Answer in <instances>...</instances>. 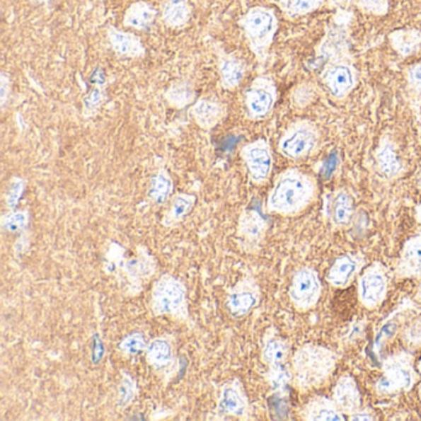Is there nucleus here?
<instances>
[{"label":"nucleus","mask_w":421,"mask_h":421,"mask_svg":"<svg viewBox=\"0 0 421 421\" xmlns=\"http://www.w3.org/2000/svg\"><path fill=\"white\" fill-rule=\"evenodd\" d=\"M349 30L344 25H330L319 46L323 61L320 79L335 99H345L359 83V73L351 59Z\"/></svg>","instance_id":"f257e3e1"},{"label":"nucleus","mask_w":421,"mask_h":421,"mask_svg":"<svg viewBox=\"0 0 421 421\" xmlns=\"http://www.w3.org/2000/svg\"><path fill=\"white\" fill-rule=\"evenodd\" d=\"M318 195V184L313 175L298 168H288L277 175L268 192V213L281 217H296L304 213Z\"/></svg>","instance_id":"f03ea898"},{"label":"nucleus","mask_w":421,"mask_h":421,"mask_svg":"<svg viewBox=\"0 0 421 421\" xmlns=\"http://www.w3.org/2000/svg\"><path fill=\"white\" fill-rule=\"evenodd\" d=\"M338 354L326 346L306 344L292 357V382L301 392L324 387L338 366Z\"/></svg>","instance_id":"7ed1b4c3"},{"label":"nucleus","mask_w":421,"mask_h":421,"mask_svg":"<svg viewBox=\"0 0 421 421\" xmlns=\"http://www.w3.org/2000/svg\"><path fill=\"white\" fill-rule=\"evenodd\" d=\"M238 24L250 51L260 62H265L279 28L275 9L262 5L252 6L238 19Z\"/></svg>","instance_id":"20e7f679"},{"label":"nucleus","mask_w":421,"mask_h":421,"mask_svg":"<svg viewBox=\"0 0 421 421\" xmlns=\"http://www.w3.org/2000/svg\"><path fill=\"white\" fill-rule=\"evenodd\" d=\"M419 378L414 356L408 351H398L383 361L382 373L374 384V391L381 397L410 392Z\"/></svg>","instance_id":"39448f33"},{"label":"nucleus","mask_w":421,"mask_h":421,"mask_svg":"<svg viewBox=\"0 0 421 421\" xmlns=\"http://www.w3.org/2000/svg\"><path fill=\"white\" fill-rule=\"evenodd\" d=\"M150 305L156 316H171L180 321L189 319L187 288L170 275L160 277L154 284Z\"/></svg>","instance_id":"423d86ee"},{"label":"nucleus","mask_w":421,"mask_h":421,"mask_svg":"<svg viewBox=\"0 0 421 421\" xmlns=\"http://www.w3.org/2000/svg\"><path fill=\"white\" fill-rule=\"evenodd\" d=\"M320 131L309 120L293 121L278 141V151L288 160H303L314 155L320 145Z\"/></svg>","instance_id":"0eeeda50"},{"label":"nucleus","mask_w":421,"mask_h":421,"mask_svg":"<svg viewBox=\"0 0 421 421\" xmlns=\"http://www.w3.org/2000/svg\"><path fill=\"white\" fill-rule=\"evenodd\" d=\"M277 100L278 89L275 79L270 76H258L243 92L245 117L251 121L265 120L273 113Z\"/></svg>","instance_id":"6e6552de"},{"label":"nucleus","mask_w":421,"mask_h":421,"mask_svg":"<svg viewBox=\"0 0 421 421\" xmlns=\"http://www.w3.org/2000/svg\"><path fill=\"white\" fill-rule=\"evenodd\" d=\"M389 291L387 268L381 262L363 268L357 278V296L368 310H376L386 301Z\"/></svg>","instance_id":"1a4fd4ad"},{"label":"nucleus","mask_w":421,"mask_h":421,"mask_svg":"<svg viewBox=\"0 0 421 421\" xmlns=\"http://www.w3.org/2000/svg\"><path fill=\"white\" fill-rule=\"evenodd\" d=\"M323 296V283L319 273L311 267H301L292 277L288 296L298 311L314 309Z\"/></svg>","instance_id":"9d476101"},{"label":"nucleus","mask_w":421,"mask_h":421,"mask_svg":"<svg viewBox=\"0 0 421 421\" xmlns=\"http://www.w3.org/2000/svg\"><path fill=\"white\" fill-rule=\"evenodd\" d=\"M240 157L251 183L263 185L270 180L273 171V154L268 140L257 139L242 146Z\"/></svg>","instance_id":"9b49d317"},{"label":"nucleus","mask_w":421,"mask_h":421,"mask_svg":"<svg viewBox=\"0 0 421 421\" xmlns=\"http://www.w3.org/2000/svg\"><path fill=\"white\" fill-rule=\"evenodd\" d=\"M261 301V289L252 277H243L231 287L226 296V308L233 318H243L256 309Z\"/></svg>","instance_id":"f8f14e48"},{"label":"nucleus","mask_w":421,"mask_h":421,"mask_svg":"<svg viewBox=\"0 0 421 421\" xmlns=\"http://www.w3.org/2000/svg\"><path fill=\"white\" fill-rule=\"evenodd\" d=\"M364 258L359 253H344L335 260L326 273V281L336 289H346L359 278L364 268Z\"/></svg>","instance_id":"ddd939ff"},{"label":"nucleus","mask_w":421,"mask_h":421,"mask_svg":"<svg viewBox=\"0 0 421 421\" xmlns=\"http://www.w3.org/2000/svg\"><path fill=\"white\" fill-rule=\"evenodd\" d=\"M267 229L268 224L261 214L253 209H246L238 218V241L247 252H256L265 240Z\"/></svg>","instance_id":"4468645a"},{"label":"nucleus","mask_w":421,"mask_h":421,"mask_svg":"<svg viewBox=\"0 0 421 421\" xmlns=\"http://www.w3.org/2000/svg\"><path fill=\"white\" fill-rule=\"evenodd\" d=\"M217 413L220 417L247 419L250 415L248 399L238 379L224 384L220 391Z\"/></svg>","instance_id":"2eb2a0df"},{"label":"nucleus","mask_w":421,"mask_h":421,"mask_svg":"<svg viewBox=\"0 0 421 421\" xmlns=\"http://www.w3.org/2000/svg\"><path fill=\"white\" fill-rule=\"evenodd\" d=\"M218 64L219 86L224 91L233 92L238 89L246 76V64L238 56L226 52L218 44L214 45Z\"/></svg>","instance_id":"dca6fc26"},{"label":"nucleus","mask_w":421,"mask_h":421,"mask_svg":"<svg viewBox=\"0 0 421 421\" xmlns=\"http://www.w3.org/2000/svg\"><path fill=\"white\" fill-rule=\"evenodd\" d=\"M188 113L198 127L210 131L223 122L228 115V109L218 99L200 97L189 107Z\"/></svg>","instance_id":"f3484780"},{"label":"nucleus","mask_w":421,"mask_h":421,"mask_svg":"<svg viewBox=\"0 0 421 421\" xmlns=\"http://www.w3.org/2000/svg\"><path fill=\"white\" fill-rule=\"evenodd\" d=\"M146 361L156 372L168 377L175 364V346L170 338L160 336L151 340L145 351Z\"/></svg>","instance_id":"a211bd4d"},{"label":"nucleus","mask_w":421,"mask_h":421,"mask_svg":"<svg viewBox=\"0 0 421 421\" xmlns=\"http://www.w3.org/2000/svg\"><path fill=\"white\" fill-rule=\"evenodd\" d=\"M396 276L400 279H421V231L404 242L396 265Z\"/></svg>","instance_id":"6ab92c4d"},{"label":"nucleus","mask_w":421,"mask_h":421,"mask_svg":"<svg viewBox=\"0 0 421 421\" xmlns=\"http://www.w3.org/2000/svg\"><path fill=\"white\" fill-rule=\"evenodd\" d=\"M108 42L113 51L119 57L130 59H141L146 56V47L142 40L125 30L119 29L114 25H109L107 29Z\"/></svg>","instance_id":"aec40b11"},{"label":"nucleus","mask_w":421,"mask_h":421,"mask_svg":"<svg viewBox=\"0 0 421 421\" xmlns=\"http://www.w3.org/2000/svg\"><path fill=\"white\" fill-rule=\"evenodd\" d=\"M333 400L345 415H352L362 408V397L357 382L350 374L338 379L333 389Z\"/></svg>","instance_id":"412c9836"},{"label":"nucleus","mask_w":421,"mask_h":421,"mask_svg":"<svg viewBox=\"0 0 421 421\" xmlns=\"http://www.w3.org/2000/svg\"><path fill=\"white\" fill-rule=\"evenodd\" d=\"M289 354L291 349L288 341L279 336L276 330H268L262 342V362L268 368L282 367L286 366Z\"/></svg>","instance_id":"4be33fe9"},{"label":"nucleus","mask_w":421,"mask_h":421,"mask_svg":"<svg viewBox=\"0 0 421 421\" xmlns=\"http://www.w3.org/2000/svg\"><path fill=\"white\" fill-rule=\"evenodd\" d=\"M374 160L379 175L386 180H396L399 175H402L404 166L392 141L383 139L379 142L377 150L374 152Z\"/></svg>","instance_id":"5701e85b"},{"label":"nucleus","mask_w":421,"mask_h":421,"mask_svg":"<svg viewBox=\"0 0 421 421\" xmlns=\"http://www.w3.org/2000/svg\"><path fill=\"white\" fill-rule=\"evenodd\" d=\"M330 223L335 228L342 229L349 226L354 214V199L346 190H336L330 195L328 207Z\"/></svg>","instance_id":"b1692460"},{"label":"nucleus","mask_w":421,"mask_h":421,"mask_svg":"<svg viewBox=\"0 0 421 421\" xmlns=\"http://www.w3.org/2000/svg\"><path fill=\"white\" fill-rule=\"evenodd\" d=\"M157 14L158 11L151 3L137 0L127 6L122 16V25L126 29L145 31L154 24Z\"/></svg>","instance_id":"393cba45"},{"label":"nucleus","mask_w":421,"mask_h":421,"mask_svg":"<svg viewBox=\"0 0 421 421\" xmlns=\"http://www.w3.org/2000/svg\"><path fill=\"white\" fill-rule=\"evenodd\" d=\"M161 19L170 29L185 28L193 15V6L189 0H163L160 6Z\"/></svg>","instance_id":"a878e982"},{"label":"nucleus","mask_w":421,"mask_h":421,"mask_svg":"<svg viewBox=\"0 0 421 421\" xmlns=\"http://www.w3.org/2000/svg\"><path fill=\"white\" fill-rule=\"evenodd\" d=\"M301 419L306 421H344V413L335 404L333 398L315 397L306 403Z\"/></svg>","instance_id":"bb28decb"},{"label":"nucleus","mask_w":421,"mask_h":421,"mask_svg":"<svg viewBox=\"0 0 421 421\" xmlns=\"http://www.w3.org/2000/svg\"><path fill=\"white\" fill-rule=\"evenodd\" d=\"M197 203V197L194 194L180 193L172 195L168 202V208L166 209L162 225L165 228L173 229L183 223L184 219L192 213L194 207Z\"/></svg>","instance_id":"cd10ccee"},{"label":"nucleus","mask_w":421,"mask_h":421,"mask_svg":"<svg viewBox=\"0 0 421 421\" xmlns=\"http://www.w3.org/2000/svg\"><path fill=\"white\" fill-rule=\"evenodd\" d=\"M389 44L402 57H409L421 50V30L399 29L389 34Z\"/></svg>","instance_id":"c85d7f7f"},{"label":"nucleus","mask_w":421,"mask_h":421,"mask_svg":"<svg viewBox=\"0 0 421 421\" xmlns=\"http://www.w3.org/2000/svg\"><path fill=\"white\" fill-rule=\"evenodd\" d=\"M173 188H175V184L168 171L166 168H160L151 178L147 198L150 199L151 203L155 205H163L168 203L172 198Z\"/></svg>","instance_id":"c756f323"},{"label":"nucleus","mask_w":421,"mask_h":421,"mask_svg":"<svg viewBox=\"0 0 421 421\" xmlns=\"http://www.w3.org/2000/svg\"><path fill=\"white\" fill-rule=\"evenodd\" d=\"M276 5L287 19H298L320 9L326 0H267Z\"/></svg>","instance_id":"7c9ffc66"},{"label":"nucleus","mask_w":421,"mask_h":421,"mask_svg":"<svg viewBox=\"0 0 421 421\" xmlns=\"http://www.w3.org/2000/svg\"><path fill=\"white\" fill-rule=\"evenodd\" d=\"M166 103L175 109H184L190 107L198 98L193 86L185 81L175 82L163 93Z\"/></svg>","instance_id":"2f4dec72"},{"label":"nucleus","mask_w":421,"mask_h":421,"mask_svg":"<svg viewBox=\"0 0 421 421\" xmlns=\"http://www.w3.org/2000/svg\"><path fill=\"white\" fill-rule=\"evenodd\" d=\"M28 210H9L1 217V228L8 233H19L29 225Z\"/></svg>","instance_id":"473e14b6"},{"label":"nucleus","mask_w":421,"mask_h":421,"mask_svg":"<svg viewBox=\"0 0 421 421\" xmlns=\"http://www.w3.org/2000/svg\"><path fill=\"white\" fill-rule=\"evenodd\" d=\"M266 378L275 392H283L287 386L292 382V371L288 369L287 366L268 368Z\"/></svg>","instance_id":"72a5a7b5"},{"label":"nucleus","mask_w":421,"mask_h":421,"mask_svg":"<svg viewBox=\"0 0 421 421\" xmlns=\"http://www.w3.org/2000/svg\"><path fill=\"white\" fill-rule=\"evenodd\" d=\"M146 347H147V344H146L145 336L141 333H132V334L127 335L119 345L121 352L126 356H136V354H142V352H145Z\"/></svg>","instance_id":"f704fd0d"},{"label":"nucleus","mask_w":421,"mask_h":421,"mask_svg":"<svg viewBox=\"0 0 421 421\" xmlns=\"http://www.w3.org/2000/svg\"><path fill=\"white\" fill-rule=\"evenodd\" d=\"M404 344L419 349L421 347V316H417L410 323H408L402 333Z\"/></svg>","instance_id":"c9c22d12"},{"label":"nucleus","mask_w":421,"mask_h":421,"mask_svg":"<svg viewBox=\"0 0 421 421\" xmlns=\"http://www.w3.org/2000/svg\"><path fill=\"white\" fill-rule=\"evenodd\" d=\"M25 190V180L20 177H14L11 178L9 183V189L6 192V197H5V202L10 210H14L16 205L19 203L21 195Z\"/></svg>","instance_id":"e433bc0d"},{"label":"nucleus","mask_w":421,"mask_h":421,"mask_svg":"<svg viewBox=\"0 0 421 421\" xmlns=\"http://www.w3.org/2000/svg\"><path fill=\"white\" fill-rule=\"evenodd\" d=\"M136 384L132 378L130 377V374H125L122 378V382H121L120 391H119V404L120 407H126L129 405L136 397Z\"/></svg>","instance_id":"4c0bfd02"},{"label":"nucleus","mask_w":421,"mask_h":421,"mask_svg":"<svg viewBox=\"0 0 421 421\" xmlns=\"http://www.w3.org/2000/svg\"><path fill=\"white\" fill-rule=\"evenodd\" d=\"M408 83L413 91L421 93V63H417L408 71Z\"/></svg>","instance_id":"58836bf2"},{"label":"nucleus","mask_w":421,"mask_h":421,"mask_svg":"<svg viewBox=\"0 0 421 421\" xmlns=\"http://www.w3.org/2000/svg\"><path fill=\"white\" fill-rule=\"evenodd\" d=\"M10 89H11V81H10L9 76L1 73V76H0V107L1 109H4L5 104L8 102Z\"/></svg>","instance_id":"ea45409f"},{"label":"nucleus","mask_w":421,"mask_h":421,"mask_svg":"<svg viewBox=\"0 0 421 421\" xmlns=\"http://www.w3.org/2000/svg\"><path fill=\"white\" fill-rule=\"evenodd\" d=\"M349 420L351 421H361V420H366V421H373L377 420V417H376V414L372 412V410H369V409H359V412L354 413L352 415H350Z\"/></svg>","instance_id":"a19ab883"},{"label":"nucleus","mask_w":421,"mask_h":421,"mask_svg":"<svg viewBox=\"0 0 421 421\" xmlns=\"http://www.w3.org/2000/svg\"><path fill=\"white\" fill-rule=\"evenodd\" d=\"M414 217H415V220H417V223L420 224L421 225V202L420 203L417 204V207H415V210H414Z\"/></svg>","instance_id":"79ce46f5"},{"label":"nucleus","mask_w":421,"mask_h":421,"mask_svg":"<svg viewBox=\"0 0 421 421\" xmlns=\"http://www.w3.org/2000/svg\"><path fill=\"white\" fill-rule=\"evenodd\" d=\"M350 1L351 0H330V3L335 6H342V5L349 4Z\"/></svg>","instance_id":"37998d69"},{"label":"nucleus","mask_w":421,"mask_h":421,"mask_svg":"<svg viewBox=\"0 0 421 421\" xmlns=\"http://www.w3.org/2000/svg\"><path fill=\"white\" fill-rule=\"evenodd\" d=\"M417 372H419V374H420V377H421V359H420V361H419V362H417ZM417 394H419V398H420V399H421V382H420V384H419V388H417Z\"/></svg>","instance_id":"c03bdc74"},{"label":"nucleus","mask_w":421,"mask_h":421,"mask_svg":"<svg viewBox=\"0 0 421 421\" xmlns=\"http://www.w3.org/2000/svg\"><path fill=\"white\" fill-rule=\"evenodd\" d=\"M33 4H47L50 0H29Z\"/></svg>","instance_id":"a18cd8bd"},{"label":"nucleus","mask_w":421,"mask_h":421,"mask_svg":"<svg viewBox=\"0 0 421 421\" xmlns=\"http://www.w3.org/2000/svg\"><path fill=\"white\" fill-rule=\"evenodd\" d=\"M417 298H419V299L421 301V289L419 291V293H417Z\"/></svg>","instance_id":"49530a36"},{"label":"nucleus","mask_w":421,"mask_h":421,"mask_svg":"<svg viewBox=\"0 0 421 421\" xmlns=\"http://www.w3.org/2000/svg\"><path fill=\"white\" fill-rule=\"evenodd\" d=\"M417 185H419V189H420V190H421V177H420V180H419V184H417Z\"/></svg>","instance_id":"de8ad7c7"}]
</instances>
